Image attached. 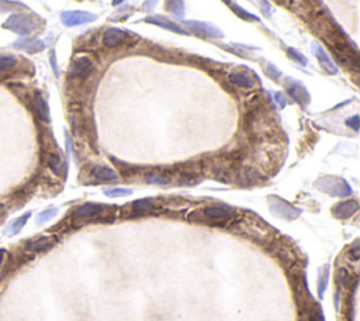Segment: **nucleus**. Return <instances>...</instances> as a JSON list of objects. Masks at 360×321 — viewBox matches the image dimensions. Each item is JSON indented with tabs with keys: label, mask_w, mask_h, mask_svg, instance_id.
<instances>
[{
	"label": "nucleus",
	"mask_w": 360,
	"mask_h": 321,
	"mask_svg": "<svg viewBox=\"0 0 360 321\" xmlns=\"http://www.w3.org/2000/svg\"><path fill=\"white\" fill-rule=\"evenodd\" d=\"M311 50H312V52L315 54V57L318 58V61H319V63H321V66H323L324 69L327 70L328 74H336L338 72V68L335 66V63L332 62V59L328 57V54L325 52V50H324L323 47H319L318 44H312V47H311Z\"/></svg>",
	"instance_id": "5"
},
{
	"label": "nucleus",
	"mask_w": 360,
	"mask_h": 321,
	"mask_svg": "<svg viewBox=\"0 0 360 321\" xmlns=\"http://www.w3.org/2000/svg\"><path fill=\"white\" fill-rule=\"evenodd\" d=\"M92 175H93V177L103 181V182H110V181H117L118 179L117 173L107 166H96L95 169L92 170Z\"/></svg>",
	"instance_id": "12"
},
{
	"label": "nucleus",
	"mask_w": 360,
	"mask_h": 321,
	"mask_svg": "<svg viewBox=\"0 0 360 321\" xmlns=\"http://www.w3.org/2000/svg\"><path fill=\"white\" fill-rule=\"evenodd\" d=\"M48 165H50V168L57 175H61V172H62V161H61V158H59V155H57V154H51L50 157H48Z\"/></svg>",
	"instance_id": "17"
},
{
	"label": "nucleus",
	"mask_w": 360,
	"mask_h": 321,
	"mask_svg": "<svg viewBox=\"0 0 360 321\" xmlns=\"http://www.w3.org/2000/svg\"><path fill=\"white\" fill-rule=\"evenodd\" d=\"M2 259H3V251H0V264H2Z\"/></svg>",
	"instance_id": "28"
},
{
	"label": "nucleus",
	"mask_w": 360,
	"mask_h": 321,
	"mask_svg": "<svg viewBox=\"0 0 360 321\" xmlns=\"http://www.w3.org/2000/svg\"><path fill=\"white\" fill-rule=\"evenodd\" d=\"M17 65V58L13 55H0V72H6Z\"/></svg>",
	"instance_id": "16"
},
{
	"label": "nucleus",
	"mask_w": 360,
	"mask_h": 321,
	"mask_svg": "<svg viewBox=\"0 0 360 321\" xmlns=\"http://www.w3.org/2000/svg\"><path fill=\"white\" fill-rule=\"evenodd\" d=\"M310 321H324L323 314H321L319 311H314V313H311Z\"/></svg>",
	"instance_id": "23"
},
{
	"label": "nucleus",
	"mask_w": 360,
	"mask_h": 321,
	"mask_svg": "<svg viewBox=\"0 0 360 321\" xmlns=\"http://www.w3.org/2000/svg\"><path fill=\"white\" fill-rule=\"evenodd\" d=\"M96 20L95 14H90L86 12H66L62 14L63 24L68 27H73V25L86 24Z\"/></svg>",
	"instance_id": "2"
},
{
	"label": "nucleus",
	"mask_w": 360,
	"mask_h": 321,
	"mask_svg": "<svg viewBox=\"0 0 360 321\" xmlns=\"http://www.w3.org/2000/svg\"><path fill=\"white\" fill-rule=\"evenodd\" d=\"M346 124H348L349 127H352L354 131H357V130H359V116H353L352 119H349L348 121H346Z\"/></svg>",
	"instance_id": "22"
},
{
	"label": "nucleus",
	"mask_w": 360,
	"mask_h": 321,
	"mask_svg": "<svg viewBox=\"0 0 360 321\" xmlns=\"http://www.w3.org/2000/svg\"><path fill=\"white\" fill-rule=\"evenodd\" d=\"M287 90H289V93L291 95V97L297 101V103H300L301 106H305V104L310 101V96H308V93H307L305 88H304L303 85H300L298 82H289V85H287Z\"/></svg>",
	"instance_id": "6"
},
{
	"label": "nucleus",
	"mask_w": 360,
	"mask_h": 321,
	"mask_svg": "<svg viewBox=\"0 0 360 321\" xmlns=\"http://www.w3.org/2000/svg\"><path fill=\"white\" fill-rule=\"evenodd\" d=\"M134 211L135 213H146V211H152L156 208V204L152 199H141L137 202L133 203Z\"/></svg>",
	"instance_id": "15"
},
{
	"label": "nucleus",
	"mask_w": 360,
	"mask_h": 321,
	"mask_svg": "<svg viewBox=\"0 0 360 321\" xmlns=\"http://www.w3.org/2000/svg\"><path fill=\"white\" fill-rule=\"evenodd\" d=\"M146 182L153 183V185H166V183L169 182V179L159 175V173H149L146 176Z\"/></svg>",
	"instance_id": "19"
},
{
	"label": "nucleus",
	"mask_w": 360,
	"mask_h": 321,
	"mask_svg": "<svg viewBox=\"0 0 360 321\" xmlns=\"http://www.w3.org/2000/svg\"><path fill=\"white\" fill-rule=\"evenodd\" d=\"M104 193H106L108 197H120V196L131 195L133 192L130 189H118V188H117V189H107Z\"/></svg>",
	"instance_id": "20"
},
{
	"label": "nucleus",
	"mask_w": 360,
	"mask_h": 321,
	"mask_svg": "<svg viewBox=\"0 0 360 321\" xmlns=\"http://www.w3.org/2000/svg\"><path fill=\"white\" fill-rule=\"evenodd\" d=\"M52 244H54V242H52V238H50V237H43V238H38L35 239V241H31V242L27 245V249L38 254V252L47 251L50 246H52Z\"/></svg>",
	"instance_id": "14"
},
{
	"label": "nucleus",
	"mask_w": 360,
	"mask_h": 321,
	"mask_svg": "<svg viewBox=\"0 0 360 321\" xmlns=\"http://www.w3.org/2000/svg\"><path fill=\"white\" fill-rule=\"evenodd\" d=\"M276 100H277V103L280 104L282 107H285L286 106V100H285V97H283V95L282 93H276Z\"/></svg>",
	"instance_id": "25"
},
{
	"label": "nucleus",
	"mask_w": 360,
	"mask_h": 321,
	"mask_svg": "<svg viewBox=\"0 0 360 321\" xmlns=\"http://www.w3.org/2000/svg\"><path fill=\"white\" fill-rule=\"evenodd\" d=\"M204 216L214 221H227L234 217V211L224 206H210L204 208Z\"/></svg>",
	"instance_id": "3"
},
{
	"label": "nucleus",
	"mask_w": 360,
	"mask_h": 321,
	"mask_svg": "<svg viewBox=\"0 0 360 321\" xmlns=\"http://www.w3.org/2000/svg\"><path fill=\"white\" fill-rule=\"evenodd\" d=\"M93 70V63L88 57H81L75 59V62L72 65V75L75 78H82L86 79L90 72Z\"/></svg>",
	"instance_id": "4"
},
{
	"label": "nucleus",
	"mask_w": 360,
	"mask_h": 321,
	"mask_svg": "<svg viewBox=\"0 0 360 321\" xmlns=\"http://www.w3.org/2000/svg\"><path fill=\"white\" fill-rule=\"evenodd\" d=\"M184 25L189 28L190 31L196 32V34L203 35V37H222V32L218 28H215L214 25L207 24V23H202V21H184Z\"/></svg>",
	"instance_id": "1"
},
{
	"label": "nucleus",
	"mask_w": 360,
	"mask_h": 321,
	"mask_svg": "<svg viewBox=\"0 0 360 321\" xmlns=\"http://www.w3.org/2000/svg\"><path fill=\"white\" fill-rule=\"evenodd\" d=\"M101 211H103V206L100 204L86 203V204L76 208L75 216L77 219H93L96 216H99Z\"/></svg>",
	"instance_id": "9"
},
{
	"label": "nucleus",
	"mask_w": 360,
	"mask_h": 321,
	"mask_svg": "<svg viewBox=\"0 0 360 321\" xmlns=\"http://www.w3.org/2000/svg\"><path fill=\"white\" fill-rule=\"evenodd\" d=\"M222 2H225V3H231V0H222Z\"/></svg>",
	"instance_id": "29"
},
{
	"label": "nucleus",
	"mask_w": 360,
	"mask_h": 321,
	"mask_svg": "<svg viewBox=\"0 0 360 321\" xmlns=\"http://www.w3.org/2000/svg\"><path fill=\"white\" fill-rule=\"evenodd\" d=\"M145 21L146 23H151V24L159 25V27H164V28L169 30V31L177 32V34H186V32H184V30L182 28V27H180V25L172 23V21L166 20L165 17H149V19H146Z\"/></svg>",
	"instance_id": "11"
},
{
	"label": "nucleus",
	"mask_w": 360,
	"mask_h": 321,
	"mask_svg": "<svg viewBox=\"0 0 360 321\" xmlns=\"http://www.w3.org/2000/svg\"><path fill=\"white\" fill-rule=\"evenodd\" d=\"M289 54H290V57L294 58L298 63H301V65H305V63H307V59H305L304 57H301V54L297 52L296 50H291L290 48V50H289Z\"/></svg>",
	"instance_id": "21"
},
{
	"label": "nucleus",
	"mask_w": 360,
	"mask_h": 321,
	"mask_svg": "<svg viewBox=\"0 0 360 321\" xmlns=\"http://www.w3.org/2000/svg\"><path fill=\"white\" fill-rule=\"evenodd\" d=\"M229 81L234 83L238 88H252L253 79L248 75L247 72L242 70H234L229 74Z\"/></svg>",
	"instance_id": "10"
},
{
	"label": "nucleus",
	"mask_w": 360,
	"mask_h": 321,
	"mask_svg": "<svg viewBox=\"0 0 360 321\" xmlns=\"http://www.w3.org/2000/svg\"><path fill=\"white\" fill-rule=\"evenodd\" d=\"M121 2H123V0H114V2H113V5H120Z\"/></svg>",
	"instance_id": "27"
},
{
	"label": "nucleus",
	"mask_w": 360,
	"mask_h": 321,
	"mask_svg": "<svg viewBox=\"0 0 360 321\" xmlns=\"http://www.w3.org/2000/svg\"><path fill=\"white\" fill-rule=\"evenodd\" d=\"M350 254H352V258L353 259H359V246H354L353 249L350 251Z\"/></svg>",
	"instance_id": "26"
},
{
	"label": "nucleus",
	"mask_w": 360,
	"mask_h": 321,
	"mask_svg": "<svg viewBox=\"0 0 360 321\" xmlns=\"http://www.w3.org/2000/svg\"><path fill=\"white\" fill-rule=\"evenodd\" d=\"M269 74H272L274 76V79H277V76H280V72L274 68V65H272V63H269Z\"/></svg>",
	"instance_id": "24"
},
{
	"label": "nucleus",
	"mask_w": 360,
	"mask_h": 321,
	"mask_svg": "<svg viewBox=\"0 0 360 321\" xmlns=\"http://www.w3.org/2000/svg\"><path fill=\"white\" fill-rule=\"evenodd\" d=\"M357 208H359V204H357V202H354V200L342 202L339 203L338 206H335L334 214H335L336 217H339V219H348V217L353 216V214L357 211Z\"/></svg>",
	"instance_id": "8"
},
{
	"label": "nucleus",
	"mask_w": 360,
	"mask_h": 321,
	"mask_svg": "<svg viewBox=\"0 0 360 321\" xmlns=\"http://www.w3.org/2000/svg\"><path fill=\"white\" fill-rule=\"evenodd\" d=\"M34 109H35V112H37L39 119L44 120V121H50L48 106H47V103H45L44 97L39 95V93H37V95L34 96Z\"/></svg>",
	"instance_id": "13"
},
{
	"label": "nucleus",
	"mask_w": 360,
	"mask_h": 321,
	"mask_svg": "<svg viewBox=\"0 0 360 321\" xmlns=\"http://www.w3.org/2000/svg\"><path fill=\"white\" fill-rule=\"evenodd\" d=\"M126 31L118 30V28H110V30L104 32L103 44L106 45V47H118V45H121L126 41Z\"/></svg>",
	"instance_id": "7"
},
{
	"label": "nucleus",
	"mask_w": 360,
	"mask_h": 321,
	"mask_svg": "<svg viewBox=\"0 0 360 321\" xmlns=\"http://www.w3.org/2000/svg\"><path fill=\"white\" fill-rule=\"evenodd\" d=\"M166 7L176 16L183 14V0H166Z\"/></svg>",
	"instance_id": "18"
}]
</instances>
